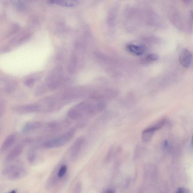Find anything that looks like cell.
Masks as SVG:
<instances>
[{
  "mask_svg": "<svg viewBox=\"0 0 193 193\" xmlns=\"http://www.w3.org/2000/svg\"><path fill=\"white\" fill-rule=\"evenodd\" d=\"M96 104L93 105L88 101L80 102L69 110L68 115L73 120L79 119L84 115H93L97 112Z\"/></svg>",
  "mask_w": 193,
  "mask_h": 193,
  "instance_id": "cell-1",
  "label": "cell"
},
{
  "mask_svg": "<svg viewBox=\"0 0 193 193\" xmlns=\"http://www.w3.org/2000/svg\"><path fill=\"white\" fill-rule=\"evenodd\" d=\"M27 173L26 168L19 162L9 165L4 168L2 171L4 177L12 181L19 180L25 177Z\"/></svg>",
  "mask_w": 193,
  "mask_h": 193,
  "instance_id": "cell-2",
  "label": "cell"
},
{
  "mask_svg": "<svg viewBox=\"0 0 193 193\" xmlns=\"http://www.w3.org/2000/svg\"><path fill=\"white\" fill-rule=\"evenodd\" d=\"M39 111L50 112L59 110L64 105L59 96H48L41 99L37 103Z\"/></svg>",
  "mask_w": 193,
  "mask_h": 193,
  "instance_id": "cell-3",
  "label": "cell"
},
{
  "mask_svg": "<svg viewBox=\"0 0 193 193\" xmlns=\"http://www.w3.org/2000/svg\"><path fill=\"white\" fill-rule=\"evenodd\" d=\"M75 132V129H71L59 137L47 140L44 142V147L52 149L64 146L73 138Z\"/></svg>",
  "mask_w": 193,
  "mask_h": 193,
  "instance_id": "cell-4",
  "label": "cell"
},
{
  "mask_svg": "<svg viewBox=\"0 0 193 193\" xmlns=\"http://www.w3.org/2000/svg\"><path fill=\"white\" fill-rule=\"evenodd\" d=\"M63 81L62 70L60 68H57L47 77L46 81V87L49 90H55L60 87Z\"/></svg>",
  "mask_w": 193,
  "mask_h": 193,
  "instance_id": "cell-5",
  "label": "cell"
},
{
  "mask_svg": "<svg viewBox=\"0 0 193 193\" xmlns=\"http://www.w3.org/2000/svg\"><path fill=\"white\" fill-rule=\"evenodd\" d=\"M84 142L85 140L84 138H78L70 148L69 154L70 157L72 160H76L78 158L84 146Z\"/></svg>",
  "mask_w": 193,
  "mask_h": 193,
  "instance_id": "cell-6",
  "label": "cell"
},
{
  "mask_svg": "<svg viewBox=\"0 0 193 193\" xmlns=\"http://www.w3.org/2000/svg\"><path fill=\"white\" fill-rule=\"evenodd\" d=\"M13 109L16 112L22 114L32 113L39 111L37 103L16 106Z\"/></svg>",
  "mask_w": 193,
  "mask_h": 193,
  "instance_id": "cell-7",
  "label": "cell"
},
{
  "mask_svg": "<svg viewBox=\"0 0 193 193\" xmlns=\"http://www.w3.org/2000/svg\"><path fill=\"white\" fill-rule=\"evenodd\" d=\"M26 142L24 141L23 143L19 144L14 147L5 157V161L6 162H11L16 160L22 154L23 149V146Z\"/></svg>",
  "mask_w": 193,
  "mask_h": 193,
  "instance_id": "cell-8",
  "label": "cell"
},
{
  "mask_svg": "<svg viewBox=\"0 0 193 193\" xmlns=\"http://www.w3.org/2000/svg\"><path fill=\"white\" fill-rule=\"evenodd\" d=\"M192 57V54L191 51L186 49H183L181 50L179 54V63L184 67L188 68L191 65Z\"/></svg>",
  "mask_w": 193,
  "mask_h": 193,
  "instance_id": "cell-9",
  "label": "cell"
},
{
  "mask_svg": "<svg viewBox=\"0 0 193 193\" xmlns=\"http://www.w3.org/2000/svg\"><path fill=\"white\" fill-rule=\"evenodd\" d=\"M17 83L14 80L6 78L1 81V87L4 91L11 93L14 91L17 87Z\"/></svg>",
  "mask_w": 193,
  "mask_h": 193,
  "instance_id": "cell-10",
  "label": "cell"
},
{
  "mask_svg": "<svg viewBox=\"0 0 193 193\" xmlns=\"http://www.w3.org/2000/svg\"><path fill=\"white\" fill-rule=\"evenodd\" d=\"M68 170V166L66 164H63L58 166L53 172V174L56 176L59 182L64 178Z\"/></svg>",
  "mask_w": 193,
  "mask_h": 193,
  "instance_id": "cell-11",
  "label": "cell"
},
{
  "mask_svg": "<svg viewBox=\"0 0 193 193\" xmlns=\"http://www.w3.org/2000/svg\"><path fill=\"white\" fill-rule=\"evenodd\" d=\"M157 130L152 126L148 127L142 131V140L144 143H147L151 140L154 133Z\"/></svg>",
  "mask_w": 193,
  "mask_h": 193,
  "instance_id": "cell-12",
  "label": "cell"
},
{
  "mask_svg": "<svg viewBox=\"0 0 193 193\" xmlns=\"http://www.w3.org/2000/svg\"><path fill=\"white\" fill-rule=\"evenodd\" d=\"M15 139L16 136L14 135H10L7 136L1 146V153H4L8 149L14 144Z\"/></svg>",
  "mask_w": 193,
  "mask_h": 193,
  "instance_id": "cell-13",
  "label": "cell"
},
{
  "mask_svg": "<svg viewBox=\"0 0 193 193\" xmlns=\"http://www.w3.org/2000/svg\"><path fill=\"white\" fill-rule=\"evenodd\" d=\"M42 124L39 121H32L26 123L22 129L23 133H28L37 130L41 127Z\"/></svg>",
  "mask_w": 193,
  "mask_h": 193,
  "instance_id": "cell-14",
  "label": "cell"
},
{
  "mask_svg": "<svg viewBox=\"0 0 193 193\" xmlns=\"http://www.w3.org/2000/svg\"><path fill=\"white\" fill-rule=\"evenodd\" d=\"M127 48L130 53L136 56L141 55L145 51V48L143 46L136 45L134 44H128L127 46Z\"/></svg>",
  "mask_w": 193,
  "mask_h": 193,
  "instance_id": "cell-15",
  "label": "cell"
},
{
  "mask_svg": "<svg viewBox=\"0 0 193 193\" xmlns=\"http://www.w3.org/2000/svg\"><path fill=\"white\" fill-rule=\"evenodd\" d=\"M49 2L51 4L69 7L76 6L79 3V1H53Z\"/></svg>",
  "mask_w": 193,
  "mask_h": 193,
  "instance_id": "cell-16",
  "label": "cell"
},
{
  "mask_svg": "<svg viewBox=\"0 0 193 193\" xmlns=\"http://www.w3.org/2000/svg\"><path fill=\"white\" fill-rule=\"evenodd\" d=\"M28 160L29 163L32 164H35L36 162L37 154L35 149H31L28 154Z\"/></svg>",
  "mask_w": 193,
  "mask_h": 193,
  "instance_id": "cell-17",
  "label": "cell"
},
{
  "mask_svg": "<svg viewBox=\"0 0 193 193\" xmlns=\"http://www.w3.org/2000/svg\"><path fill=\"white\" fill-rule=\"evenodd\" d=\"M47 87L44 85L39 86L35 89V93L37 96H41L44 94L46 91Z\"/></svg>",
  "mask_w": 193,
  "mask_h": 193,
  "instance_id": "cell-18",
  "label": "cell"
},
{
  "mask_svg": "<svg viewBox=\"0 0 193 193\" xmlns=\"http://www.w3.org/2000/svg\"><path fill=\"white\" fill-rule=\"evenodd\" d=\"M36 81V79L35 78H29L26 79L24 82L25 85L26 87H33Z\"/></svg>",
  "mask_w": 193,
  "mask_h": 193,
  "instance_id": "cell-19",
  "label": "cell"
},
{
  "mask_svg": "<svg viewBox=\"0 0 193 193\" xmlns=\"http://www.w3.org/2000/svg\"><path fill=\"white\" fill-rule=\"evenodd\" d=\"M145 149L144 147L141 146H136V149H135L134 156L136 157L140 156L141 154L143 153Z\"/></svg>",
  "mask_w": 193,
  "mask_h": 193,
  "instance_id": "cell-20",
  "label": "cell"
},
{
  "mask_svg": "<svg viewBox=\"0 0 193 193\" xmlns=\"http://www.w3.org/2000/svg\"><path fill=\"white\" fill-rule=\"evenodd\" d=\"M6 109V103L5 101L1 100V105H0V115L2 116L5 112Z\"/></svg>",
  "mask_w": 193,
  "mask_h": 193,
  "instance_id": "cell-21",
  "label": "cell"
},
{
  "mask_svg": "<svg viewBox=\"0 0 193 193\" xmlns=\"http://www.w3.org/2000/svg\"><path fill=\"white\" fill-rule=\"evenodd\" d=\"M158 56L155 54H150L147 56L146 60L148 62H153L154 61L158 60Z\"/></svg>",
  "mask_w": 193,
  "mask_h": 193,
  "instance_id": "cell-22",
  "label": "cell"
},
{
  "mask_svg": "<svg viewBox=\"0 0 193 193\" xmlns=\"http://www.w3.org/2000/svg\"><path fill=\"white\" fill-rule=\"evenodd\" d=\"M16 4L18 9L20 10L26 9V5L25 3L23 2L22 1H15Z\"/></svg>",
  "mask_w": 193,
  "mask_h": 193,
  "instance_id": "cell-23",
  "label": "cell"
},
{
  "mask_svg": "<svg viewBox=\"0 0 193 193\" xmlns=\"http://www.w3.org/2000/svg\"><path fill=\"white\" fill-rule=\"evenodd\" d=\"M176 193H188L187 190L185 188H180L178 190Z\"/></svg>",
  "mask_w": 193,
  "mask_h": 193,
  "instance_id": "cell-24",
  "label": "cell"
},
{
  "mask_svg": "<svg viewBox=\"0 0 193 193\" xmlns=\"http://www.w3.org/2000/svg\"><path fill=\"white\" fill-rule=\"evenodd\" d=\"M103 193H115V191L113 189L109 188L106 190Z\"/></svg>",
  "mask_w": 193,
  "mask_h": 193,
  "instance_id": "cell-25",
  "label": "cell"
},
{
  "mask_svg": "<svg viewBox=\"0 0 193 193\" xmlns=\"http://www.w3.org/2000/svg\"><path fill=\"white\" fill-rule=\"evenodd\" d=\"M8 193H17V192L16 190H12L9 191Z\"/></svg>",
  "mask_w": 193,
  "mask_h": 193,
  "instance_id": "cell-26",
  "label": "cell"
},
{
  "mask_svg": "<svg viewBox=\"0 0 193 193\" xmlns=\"http://www.w3.org/2000/svg\"><path fill=\"white\" fill-rule=\"evenodd\" d=\"M191 146L193 147V135L192 136V138H191Z\"/></svg>",
  "mask_w": 193,
  "mask_h": 193,
  "instance_id": "cell-27",
  "label": "cell"
}]
</instances>
